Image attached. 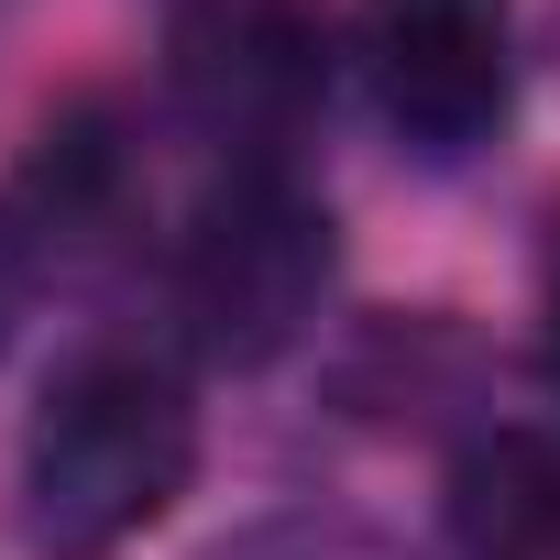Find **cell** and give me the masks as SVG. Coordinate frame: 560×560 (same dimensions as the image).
<instances>
[{"mask_svg": "<svg viewBox=\"0 0 560 560\" xmlns=\"http://www.w3.org/2000/svg\"><path fill=\"white\" fill-rule=\"evenodd\" d=\"M330 264H341L330 209H319L287 165H231V176L187 209V231H176L165 298H176V330H187L209 363L253 374V363H275V352L319 319Z\"/></svg>", "mask_w": 560, "mask_h": 560, "instance_id": "2", "label": "cell"}, {"mask_svg": "<svg viewBox=\"0 0 560 560\" xmlns=\"http://www.w3.org/2000/svg\"><path fill=\"white\" fill-rule=\"evenodd\" d=\"M363 78H374V110L418 154H440V165L472 154L516 100L505 0H374L363 12Z\"/></svg>", "mask_w": 560, "mask_h": 560, "instance_id": "4", "label": "cell"}, {"mask_svg": "<svg viewBox=\"0 0 560 560\" xmlns=\"http://www.w3.org/2000/svg\"><path fill=\"white\" fill-rule=\"evenodd\" d=\"M198 483V407L143 352H78L23 429V549L121 560Z\"/></svg>", "mask_w": 560, "mask_h": 560, "instance_id": "1", "label": "cell"}, {"mask_svg": "<svg viewBox=\"0 0 560 560\" xmlns=\"http://www.w3.org/2000/svg\"><path fill=\"white\" fill-rule=\"evenodd\" d=\"M12 319H23V253H12V231H0V352H12Z\"/></svg>", "mask_w": 560, "mask_h": 560, "instance_id": "6", "label": "cell"}, {"mask_svg": "<svg viewBox=\"0 0 560 560\" xmlns=\"http://www.w3.org/2000/svg\"><path fill=\"white\" fill-rule=\"evenodd\" d=\"M165 78L209 143H231L242 165H275L330 100V45L298 0H187L165 34Z\"/></svg>", "mask_w": 560, "mask_h": 560, "instance_id": "3", "label": "cell"}, {"mask_svg": "<svg viewBox=\"0 0 560 560\" xmlns=\"http://www.w3.org/2000/svg\"><path fill=\"white\" fill-rule=\"evenodd\" d=\"M549 363H560V253H549Z\"/></svg>", "mask_w": 560, "mask_h": 560, "instance_id": "7", "label": "cell"}, {"mask_svg": "<svg viewBox=\"0 0 560 560\" xmlns=\"http://www.w3.org/2000/svg\"><path fill=\"white\" fill-rule=\"evenodd\" d=\"M451 538L462 560H560V440L483 429L451 462Z\"/></svg>", "mask_w": 560, "mask_h": 560, "instance_id": "5", "label": "cell"}]
</instances>
